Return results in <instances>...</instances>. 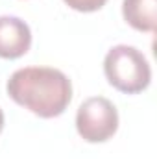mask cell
Listing matches in <instances>:
<instances>
[{"label":"cell","instance_id":"obj_1","mask_svg":"<svg viewBox=\"0 0 157 159\" xmlns=\"http://www.w3.org/2000/svg\"><path fill=\"white\" fill-rule=\"evenodd\" d=\"M6 91L9 98L41 119H54L65 113L72 100L69 76L52 67H26L15 70Z\"/></svg>","mask_w":157,"mask_h":159},{"label":"cell","instance_id":"obj_2","mask_svg":"<svg viewBox=\"0 0 157 159\" xmlns=\"http://www.w3.org/2000/svg\"><path fill=\"white\" fill-rule=\"evenodd\" d=\"M104 72L109 85L124 94L142 93L152 81V67L146 56L128 44H117L105 54Z\"/></svg>","mask_w":157,"mask_h":159},{"label":"cell","instance_id":"obj_3","mask_svg":"<svg viewBox=\"0 0 157 159\" xmlns=\"http://www.w3.org/2000/svg\"><path fill=\"white\" fill-rule=\"evenodd\" d=\"M76 129L87 143H105L118 129V111L105 96H91L76 113Z\"/></svg>","mask_w":157,"mask_h":159},{"label":"cell","instance_id":"obj_4","mask_svg":"<svg viewBox=\"0 0 157 159\" xmlns=\"http://www.w3.org/2000/svg\"><path fill=\"white\" fill-rule=\"evenodd\" d=\"M32 46V30L30 26L13 15L0 17V57L17 59L22 57Z\"/></svg>","mask_w":157,"mask_h":159},{"label":"cell","instance_id":"obj_5","mask_svg":"<svg viewBox=\"0 0 157 159\" xmlns=\"http://www.w3.org/2000/svg\"><path fill=\"white\" fill-rule=\"evenodd\" d=\"M124 20L139 32H155L157 26V0H124Z\"/></svg>","mask_w":157,"mask_h":159},{"label":"cell","instance_id":"obj_6","mask_svg":"<svg viewBox=\"0 0 157 159\" xmlns=\"http://www.w3.org/2000/svg\"><path fill=\"white\" fill-rule=\"evenodd\" d=\"M69 7L81 11V13H91V11H98L105 6L107 0H63Z\"/></svg>","mask_w":157,"mask_h":159},{"label":"cell","instance_id":"obj_7","mask_svg":"<svg viewBox=\"0 0 157 159\" xmlns=\"http://www.w3.org/2000/svg\"><path fill=\"white\" fill-rule=\"evenodd\" d=\"M2 129H4V111L0 107V133H2Z\"/></svg>","mask_w":157,"mask_h":159}]
</instances>
